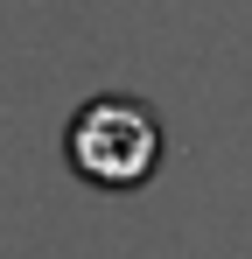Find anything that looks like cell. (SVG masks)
Listing matches in <instances>:
<instances>
[{"instance_id":"1","label":"cell","mask_w":252,"mask_h":259,"mask_svg":"<svg viewBox=\"0 0 252 259\" xmlns=\"http://www.w3.org/2000/svg\"><path fill=\"white\" fill-rule=\"evenodd\" d=\"M63 154L91 189H140L161 168V119L126 91H98L63 126Z\"/></svg>"}]
</instances>
